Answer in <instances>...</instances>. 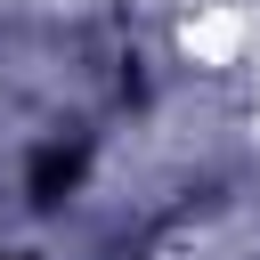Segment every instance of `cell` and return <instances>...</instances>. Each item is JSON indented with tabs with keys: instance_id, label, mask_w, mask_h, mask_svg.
<instances>
[{
	"instance_id": "6da1fadb",
	"label": "cell",
	"mask_w": 260,
	"mask_h": 260,
	"mask_svg": "<svg viewBox=\"0 0 260 260\" xmlns=\"http://www.w3.org/2000/svg\"><path fill=\"white\" fill-rule=\"evenodd\" d=\"M0 260H24V252H0Z\"/></svg>"
}]
</instances>
